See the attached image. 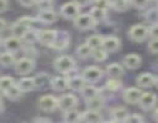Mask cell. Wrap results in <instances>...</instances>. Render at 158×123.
Returning a JSON list of instances; mask_svg holds the SVG:
<instances>
[{"label": "cell", "mask_w": 158, "mask_h": 123, "mask_svg": "<svg viewBox=\"0 0 158 123\" xmlns=\"http://www.w3.org/2000/svg\"><path fill=\"white\" fill-rule=\"evenodd\" d=\"M93 4H94V6H96V7H101V9L107 10V9L112 5V1H111V0H94Z\"/></svg>", "instance_id": "74e56055"}, {"label": "cell", "mask_w": 158, "mask_h": 123, "mask_svg": "<svg viewBox=\"0 0 158 123\" xmlns=\"http://www.w3.org/2000/svg\"><path fill=\"white\" fill-rule=\"evenodd\" d=\"M0 60H1V64L4 66H11V65H15V63H16L12 52H9V50H6V52H4L1 54Z\"/></svg>", "instance_id": "f1b7e54d"}, {"label": "cell", "mask_w": 158, "mask_h": 123, "mask_svg": "<svg viewBox=\"0 0 158 123\" xmlns=\"http://www.w3.org/2000/svg\"><path fill=\"white\" fill-rule=\"evenodd\" d=\"M106 71L111 76H121L123 74V68L118 63H112L106 68Z\"/></svg>", "instance_id": "f546056e"}, {"label": "cell", "mask_w": 158, "mask_h": 123, "mask_svg": "<svg viewBox=\"0 0 158 123\" xmlns=\"http://www.w3.org/2000/svg\"><path fill=\"white\" fill-rule=\"evenodd\" d=\"M22 90H21V87L17 85V84H14L9 90H6L2 95L4 96H6L9 100H17L19 97H21V95H22Z\"/></svg>", "instance_id": "44dd1931"}, {"label": "cell", "mask_w": 158, "mask_h": 123, "mask_svg": "<svg viewBox=\"0 0 158 123\" xmlns=\"http://www.w3.org/2000/svg\"><path fill=\"white\" fill-rule=\"evenodd\" d=\"M86 43L93 48V49H96V48H101L102 47V43H104V37L101 36H98V34H94V36H90L88 39H86Z\"/></svg>", "instance_id": "4dcf8cb0"}, {"label": "cell", "mask_w": 158, "mask_h": 123, "mask_svg": "<svg viewBox=\"0 0 158 123\" xmlns=\"http://www.w3.org/2000/svg\"><path fill=\"white\" fill-rule=\"evenodd\" d=\"M49 1H52V0H49Z\"/></svg>", "instance_id": "f5cc1de1"}, {"label": "cell", "mask_w": 158, "mask_h": 123, "mask_svg": "<svg viewBox=\"0 0 158 123\" xmlns=\"http://www.w3.org/2000/svg\"><path fill=\"white\" fill-rule=\"evenodd\" d=\"M149 0H131V4L137 9H143L147 6Z\"/></svg>", "instance_id": "ab89813d"}, {"label": "cell", "mask_w": 158, "mask_h": 123, "mask_svg": "<svg viewBox=\"0 0 158 123\" xmlns=\"http://www.w3.org/2000/svg\"><path fill=\"white\" fill-rule=\"evenodd\" d=\"M2 44H4V47H5L6 50L14 53V52H17V50L21 48L22 42H21V38H19V37H16V36H11V37L6 38Z\"/></svg>", "instance_id": "4fadbf2b"}, {"label": "cell", "mask_w": 158, "mask_h": 123, "mask_svg": "<svg viewBox=\"0 0 158 123\" xmlns=\"http://www.w3.org/2000/svg\"><path fill=\"white\" fill-rule=\"evenodd\" d=\"M102 47L107 50V52H115L116 49H118L120 47V39L114 37V36H109L104 38V43Z\"/></svg>", "instance_id": "ac0fdd59"}, {"label": "cell", "mask_w": 158, "mask_h": 123, "mask_svg": "<svg viewBox=\"0 0 158 123\" xmlns=\"http://www.w3.org/2000/svg\"><path fill=\"white\" fill-rule=\"evenodd\" d=\"M14 79L10 77V76H2L1 80H0V87H1V92L4 93L6 90H9L12 85H14Z\"/></svg>", "instance_id": "d590c367"}, {"label": "cell", "mask_w": 158, "mask_h": 123, "mask_svg": "<svg viewBox=\"0 0 158 123\" xmlns=\"http://www.w3.org/2000/svg\"><path fill=\"white\" fill-rule=\"evenodd\" d=\"M131 5V0H114L112 1V7L116 11H126Z\"/></svg>", "instance_id": "836d02e7"}, {"label": "cell", "mask_w": 158, "mask_h": 123, "mask_svg": "<svg viewBox=\"0 0 158 123\" xmlns=\"http://www.w3.org/2000/svg\"><path fill=\"white\" fill-rule=\"evenodd\" d=\"M112 117H114V121H117V122H126V118L128 117V113L126 111V108L123 107H117L112 111Z\"/></svg>", "instance_id": "83f0119b"}, {"label": "cell", "mask_w": 158, "mask_h": 123, "mask_svg": "<svg viewBox=\"0 0 158 123\" xmlns=\"http://www.w3.org/2000/svg\"><path fill=\"white\" fill-rule=\"evenodd\" d=\"M85 85H86V81L83 77V75L81 76H74L69 80V87L74 91H81Z\"/></svg>", "instance_id": "ffe728a7"}, {"label": "cell", "mask_w": 158, "mask_h": 123, "mask_svg": "<svg viewBox=\"0 0 158 123\" xmlns=\"http://www.w3.org/2000/svg\"><path fill=\"white\" fill-rule=\"evenodd\" d=\"M128 36L135 42H142L149 36V28H147L143 25H135L130 28Z\"/></svg>", "instance_id": "7a4b0ae2"}, {"label": "cell", "mask_w": 158, "mask_h": 123, "mask_svg": "<svg viewBox=\"0 0 158 123\" xmlns=\"http://www.w3.org/2000/svg\"><path fill=\"white\" fill-rule=\"evenodd\" d=\"M1 5H0V12H5L7 9V0H0Z\"/></svg>", "instance_id": "f6af8a7d"}, {"label": "cell", "mask_w": 158, "mask_h": 123, "mask_svg": "<svg viewBox=\"0 0 158 123\" xmlns=\"http://www.w3.org/2000/svg\"><path fill=\"white\" fill-rule=\"evenodd\" d=\"M15 70L16 73L21 74V75H25V74H28L33 70L35 68V63L31 58H21L19 59L16 63H15Z\"/></svg>", "instance_id": "5b68a950"}, {"label": "cell", "mask_w": 158, "mask_h": 123, "mask_svg": "<svg viewBox=\"0 0 158 123\" xmlns=\"http://www.w3.org/2000/svg\"><path fill=\"white\" fill-rule=\"evenodd\" d=\"M74 2H75L79 7H81V6H86V5L90 2V0H74Z\"/></svg>", "instance_id": "ee69618b"}, {"label": "cell", "mask_w": 158, "mask_h": 123, "mask_svg": "<svg viewBox=\"0 0 158 123\" xmlns=\"http://www.w3.org/2000/svg\"><path fill=\"white\" fill-rule=\"evenodd\" d=\"M157 12H158V7H157Z\"/></svg>", "instance_id": "f907efd6"}, {"label": "cell", "mask_w": 158, "mask_h": 123, "mask_svg": "<svg viewBox=\"0 0 158 123\" xmlns=\"http://www.w3.org/2000/svg\"><path fill=\"white\" fill-rule=\"evenodd\" d=\"M63 119H64V122H68V123H75L81 119V114L75 109H70V111L64 112Z\"/></svg>", "instance_id": "d4e9b609"}, {"label": "cell", "mask_w": 158, "mask_h": 123, "mask_svg": "<svg viewBox=\"0 0 158 123\" xmlns=\"http://www.w3.org/2000/svg\"><path fill=\"white\" fill-rule=\"evenodd\" d=\"M91 54H93V48L88 43H83V44H80L77 48V55L79 58H83L84 59V58H88Z\"/></svg>", "instance_id": "4316f807"}, {"label": "cell", "mask_w": 158, "mask_h": 123, "mask_svg": "<svg viewBox=\"0 0 158 123\" xmlns=\"http://www.w3.org/2000/svg\"><path fill=\"white\" fill-rule=\"evenodd\" d=\"M102 75V71L96 66H89L83 71V77L86 82H95L98 81Z\"/></svg>", "instance_id": "8fae6325"}, {"label": "cell", "mask_w": 158, "mask_h": 123, "mask_svg": "<svg viewBox=\"0 0 158 123\" xmlns=\"http://www.w3.org/2000/svg\"><path fill=\"white\" fill-rule=\"evenodd\" d=\"M148 49L152 53H158V38H152V41L148 43Z\"/></svg>", "instance_id": "f35d334b"}, {"label": "cell", "mask_w": 158, "mask_h": 123, "mask_svg": "<svg viewBox=\"0 0 158 123\" xmlns=\"http://www.w3.org/2000/svg\"><path fill=\"white\" fill-rule=\"evenodd\" d=\"M35 81H36V87H40V89H46L51 85V77L46 74V73H41L38 74L36 77H35Z\"/></svg>", "instance_id": "cb8c5ba5"}, {"label": "cell", "mask_w": 158, "mask_h": 123, "mask_svg": "<svg viewBox=\"0 0 158 123\" xmlns=\"http://www.w3.org/2000/svg\"><path fill=\"white\" fill-rule=\"evenodd\" d=\"M60 15L64 18L74 20L79 15V6L75 2H65L60 7Z\"/></svg>", "instance_id": "8992f818"}, {"label": "cell", "mask_w": 158, "mask_h": 123, "mask_svg": "<svg viewBox=\"0 0 158 123\" xmlns=\"http://www.w3.org/2000/svg\"><path fill=\"white\" fill-rule=\"evenodd\" d=\"M22 41H25L26 43H33L35 41H38V32H36L35 30L30 28L26 34L22 37Z\"/></svg>", "instance_id": "e575fe53"}, {"label": "cell", "mask_w": 158, "mask_h": 123, "mask_svg": "<svg viewBox=\"0 0 158 123\" xmlns=\"http://www.w3.org/2000/svg\"><path fill=\"white\" fill-rule=\"evenodd\" d=\"M149 36L152 38H158V23H154L151 28H149Z\"/></svg>", "instance_id": "b9f144b4"}, {"label": "cell", "mask_w": 158, "mask_h": 123, "mask_svg": "<svg viewBox=\"0 0 158 123\" xmlns=\"http://www.w3.org/2000/svg\"><path fill=\"white\" fill-rule=\"evenodd\" d=\"M81 121L89 122V123H95V122H100L101 121V116H100L99 111L88 109V111L81 113Z\"/></svg>", "instance_id": "d6986e66"}, {"label": "cell", "mask_w": 158, "mask_h": 123, "mask_svg": "<svg viewBox=\"0 0 158 123\" xmlns=\"http://www.w3.org/2000/svg\"><path fill=\"white\" fill-rule=\"evenodd\" d=\"M90 15H91V17L94 18L95 22H101L106 17V10L105 9H101V7L94 6L91 9V11H90Z\"/></svg>", "instance_id": "484cf974"}, {"label": "cell", "mask_w": 158, "mask_h": 123, "mask_svg": "<svg viewBox=\"0 0 158 123\" xmlns=\"http://www.w3.org/2000/svg\"><path fill=\"white\" fill-rule=\"evenodd\" d=\"M17 1H19L23 7H30V6L35 5L37 0H17Z\"/></svg>", "instance_id": "7bdbcfd3"}, {"label": "cell", "mask_w": 158, "mask_h": 123, "mask_svg": "<svg viewBox=\"0 0 158 123\" xmlns=\"http://www.w3.org/2000/svg\"><path fill=\"white\" fill-rule=\"evenodd\" d=\"M107 53H109V52H107L104 47H101V48L93 49V54H91V57H93V59L96 60V62H102V60L106 59Z\"/></svg>", "instance_id": "d6a6232c"}, {"label": "cell", "mask_w": 158, "mask_h": 123, "mask_svg": "<svg viewBox=\"0 0 158 123\" xmlns=\"http://www.w3.org/2000/svg\"><path fill=\"white\" fill-rule=\"evenodd\" d=\"M120 87H121V81H118L116 79H111L106 82V89L110 90V91H116Z\"/></svg>", "instance_id": "8d00e7d4"}, {"label": "cell", "mask_w": 158, "mask_h": 123, "mask_svg": "<svg viewBox=\"0 0 158 123\" xmlns=\"http://www.w3.org/2000/svg\"><path fill=\"white\" fill-rule=\"evenodd\" d=\"M38 107L44 112H53L57 107H59V100H57L52 95L42 96L38 100Z\"/></svg>", "instance_id": "3957f363"}, {"label": "cell", "mask_w": 158, "mask_h": 123, "mask_svg": "<svg viewBox=\"0 0 158 123\" xmlns=\"http://www.w3.org/2000/svg\"><path fill=\"white\" fill-rule=\"evenodd\" d=\"M73 21H74V26L79 30H83V31L93 28V26L95 23L94 18L91 17L90 14H79Z\"/></svg>", "instance_id": "277c9868"}, {"label": "cell", "mask_w": 158, "mask_h": 123, "mask_svg": "<svg viewBox=\"0 0 158 123\" xmlns=\"http://www.w3.org/2000/svg\"><path fill=\"white\" fill-rule=\"evenodd\" d=\"M80 92H81V95H83L86 100L99 95V90H98L95 86H93V85H85Z\"/></svg>", "instance_id": "1f68e13d"}, {"label": "cell", "mask_w": 158, "mask_h": 123, "mask_svg": "<svg viewBox=\"0 0 158 123\" xmlns=\"http://www.w3.org/2000/svg\"><path fill=\"white\" fill-rule=\"evenodd\" d=\"M5 25H6V23H5V20H4V18H1V30H4V28H5Z\"/></svg>", "instance_id": "c3c4849f"}, {"label": "cell", "mask_w": 158, "mask_h": 123, "mask_svg": "<svg viewBox=\"0 0 158 123\" xmlns=\"http://www.w3.org/2000/svg\"><path fill=\"white\" fill-rule=\"evenodd\" d=\"M156 79H157V77H154L152 74H149V73H143V74H141V75L136 79V81H137V84H138L139 86H142V87H151V86L156 85Z\"/></svg>", "instance_id": "5bb4252c"}, {"label": "cell", "mask_w": 158, "mask_h": 123, "mask_svg": "<svg viewBox=\"0 0 158 123\" xmlns=\"http://www.w3.org/2000/svg\"><path fill=\"white\" fill-rule=\"evenodd\" d=\"M51 87L56 91H64L65 89L69 87V80L67 77H63V76H57L52 80Z\"/></svg>", "instance_id": "2e32d148"}, {"label": "cell", "mask_w": 158, "mask_h": 123, "mask_svg": "<svg viewBox=\"0 0 158 123\" xmlns=\"http://www.w3.org/2000/svg\"><path fill=\"white\" fill-rule=\"evenodd\" d=\"M157 102V96L152 92H143L139 101H138V105L142 109H151Z\"/></svg>", "instance_id": "9c48e42d"}, {"label": "cell", "mask_w": 158, "mask_h": 123, "mask_svg": "<svg viewBox=\"0 0 158 123\" xmlns=\"http://www.w3.org/2000/svg\"><path fill=\"white\" fill-rule=\"evenodd\" d=\"M156 85H157V86H158V77H157V79H156Z\"/></svg>", "instance_id": "681fc988"}, {"label": "cell", "mask_w": 158, "mask_h": 123, "mask_svg": "<svg viewBox=\"0 0 158 123\" xmlns=\"http://www.w3.org/2000/svg\"><path fill=\"white\" fill-rule=\"evenodd\" d=\"M17 85L21 87V90L23 92H26V91H31L36 87V81H35V77H22L17 82Z\"/></svg>", "instance_id": "603a6c76"}, {"label": "cell", "mask_w": 158, "mask_h": 123, "mask_svg": "<svg viewBox=\"0 0 158 123\" xmlns=\"http://www.w3.org/2000/svg\"><path fill=\"white\" fill-rule=\"evenodd\" d=\"M123 64L128 69H137L141 65V57L137 55L136 53H131L123 58Z\"/></svg>", "instance_id": "9a60e30c"}, {"label": "cell", "mask_w": 158, "mask_h": 123, "mask_svg": "<svg viewBox=\"0 0 158 123\" xmlns=\"http://www.w3.org/2000/svg\"><path fill=\"white\" fill-rule=\"evenodd\" d=\"M156 1H157V2H158V0H156Z\"/></svg>", "instance_id": "816d5d0a"}, {"label": "cell", "mask_w": 158, "mask_h": 123, "mask_svg": "<svg viewBox=\"0 0 158 123\" xmlns=\"http://www.w3.org/2000/svg\"><path fill=\"white\" fill-rule=\"evenodd\" d=\"M86 106H88L89 109L100 111V109L104 107V100H102L99 95H98V96H94V97L86 100Z\"/></svg>", "instance_id": "7402d4cb"}, {"label": "cell", "mask_w": 158, "mask_h": 123, "mask_svg": "<svg viewBox=\"0 0 158 123\" xmlns=\"http://www.w3.org/2000/svg\"><path fill=\"white\" fill-rule=\"evenodd\" d=\"M75 106H77V97L74 95H72V93L63 95L59 98V109H62L63 112L74 109Z\"/></svg>", "instance_id": "ba28073f"}, {"label": "cell", "mask_w": 158, "mask_h": 123, "mask_svg": "<svg viewBox=\"0 0 158 123\" xmlns=\"http://www.w3.org/2000/svg\"><path fill=\"white\" fill-rule=\"evenodd\" d=\"M58 33L56 30H42L38 31V41L44 46H52L57 39Z\"/></svg>", "instance_id": "52a82bcc"}, {"label": "cell", "mask_w": 158, "mask_h": 123, "mask_svg": "<svg viewBox=\"0 0 158 123\" xmlns=\"http://www.w3.org/2000/svg\"><path fill=\"white\" fill-rule=\"evenodd\" d=\"M37 18L42 23H52V22H54L57 20V14L52 9H42L38 12Z\"/></svg>", "instance_id": "7c38bea8"}, {"label": "cell", "mask_w": 158, "mask_h": 123, "mask_svg": "<svg viewBox=\"0 0 158 123\" xmlns=\"http://www.w3.org/2000/svg\"><path fill=\"white\" fill-rule=\"evenodd\" d=\"M153 116H154V119L156 121H158V108L154 111V113H153Z\"/></svg>", "instance_id": "7dc6e473"}, {"label": "cell", "mask_w": 158, "mask_h": 123, "mask_svg": "<svg viewBox=\"0 0 158 123\" xmlns=\"http://www.w3.org/2000/svg\"><path fill=\"white\" fill-rule=\"evenodd\" d=\"M30 30V27L27 26V25H25V23H22L21 21H16L14 25H12V27H11V32H12V34L14 36H16V37H19V38H21L22 39V37L26 34V32Z\"/></svg>", "instance_id": "e0dca14e"}, {"label": "cell", "mask_w": 158, "mask_h": 123, "mask_svg": "<svg viewBox=\"0 0 158 123\" xmlns=\"http://www.w3.org/2000/svg\"><path fill=\"white\" fill-rule=\"evenodd\" d=\"M142 93L143 92H141L139 89H137V87H130V89L125 90V92H123V100L127 103L135 105V103H138Z\"/></svg>", "instance_id": "30bf717a"}, {"label": "cell", "mask_w": 158, "mask_h": 123, "mask_svg": "<svg viewBox=\"0 0 158 123\" xmlns=\"http://www.w3.org/2000/svg\"><path fill=\"white\" fill-rule=\"evenodd\" d=\"M126 122H143V117H141L139 114H136V113H133V114H131V116H128L127 118H126Z\"/></svg>", "instance_id": "60d3db41"}, {"label": "cell", "mask_w": 158, "mask_h": 123, "mask_svg": "<svg viewBox=\"0 0 158 123\" xmlns=\"http://www.w3.org/2000/svg\"><path fill=\"white\" fill-rule=\"evenodd\" d=\"M74 66H75V62L69 55H62L54 60V69L58 73H63V74L69 73Z\"/></svg>", "instance_id": "6da1fadb"}, {"label": "cell", "mask_w": 158, "mask_h": 123, "mask_svg": "<svg viewBox=\"0 0 158 123\" xmlns=\"http://www.w3.org/2000/svg\"><path fill=\"white\" fill-rule=\"evenodd\" d=\"M35 122H51L48 118H36Z\"/></svg>", "instance_id": "bcb514c9"}]
</instances>
